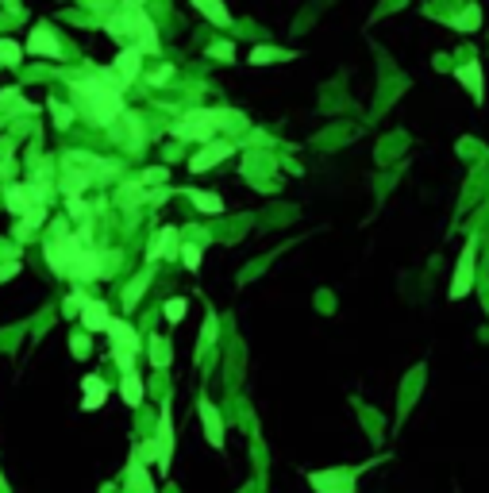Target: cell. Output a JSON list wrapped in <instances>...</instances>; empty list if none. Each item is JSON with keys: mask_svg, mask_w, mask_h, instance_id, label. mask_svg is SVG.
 <instances>
[{"mask_svg": "<svg viewBox=\"0 0 489 493\" xmlns=\"http://www.w3.org/2000/svg\"><path fill=\"white\" fill-rule=\"evenodd\" d=\"M227 154H231V143H208L205 151L197 154V158H189V170H193V174H205L208 166H216V162H224Z\"/></svg>", "mask_w": 489, "mask_h": 493, "instance_id": "cell-18", "label": "cell"}, {"mask_svg": "<svg viewBox=\"0 0 489 493\" xmlns=\"http://www.w3.org/2000/svg\"><path fill=\"white\" fill-rule=\"evenodd\" d=\"M27 51H31V54H46V58H58V54H62V43H58V35H54L46 23H39V27L31 31V39H27Z\"/></svg>", "mask_w": 489, "mask_h": 493, "instance_id": "cell-13", "label": "cell"}, {"mask_svg": "<svg viewBox=\"0 0 489 493\" xmlns=\"http://www.w3.org/2000/svg\"><path fill=\"white\" fill-rule=\"evenodd\" d=\"M120 397H124V405H132V408H139L143 405V377L135 374H124V382H120Z\"/></svg>", "mask_w": 489, "mask_h": 493, "instance_id": "cell-24", "label": "cell"}, {"mask_svg": "<svg viewBox=\"0 0 489 493\" xmlns=\"http://www.w3.org/2000/svg\"><path fill=\"white\" fill-rule=\"evenodd\" d=\"M66 201H70V216L85 224V220H89V208H85V201H81V196H66Z\"/></svg>", "mask_w": 489, "mask_h": 493, "instance_id": "cell-38", "label": "cell"}, {"mask_svg": "<svg viewBox=\"0 0 489 493\" xmlns=\"http://www.w3.org/2000/svg\"><path fill=\"white\" fill-rule=\"evenodd\" d=\"M51 112H54V123H58V127H70L73 123V108H66V104L51 101Z\"/></svg>", "mask_w": 489, "mask_h": 493, "instance_id": "cell-35", "label": "cell"}, {"mask_svg": "<svg viewBox=\"0 0 489 493\" xmlns=\"http://www.w3.org/2000/svg\"><path fill=\"white\" fill-rule=\"evenodd\" d=\"M474 246H478L474 239L462 246V258H459V266H455V282H451V301L466 297L470 285H474Z\"/></svg>", "mask_w": 489, "mask_h": 493, "instance_id": "cell-8", "label": "cell"}, {"mask_svg": "<svg viewBox=\"0 0 489 493\" xmlns=\"http://www.w3.org/2000/svg\"><path fill=\"white\" fill-rule=\"evenodd\" d=\"M459 81L470 89V96H474V101H482V96H485V89H482V65H478V62L459 65Z\"/></svg>", "mask_w": 489, "mask_h": 493, "instance_id": "cell-23", "label": "cell"}, {"mask_svg": "<svg viewBox=\"0 0 489 493\" xmlns=\"http://www.w3.org/2000/svg\"><path fill=\"white\" fill-rule=\"evenodd\" d=\"M62 162H70V166H81V170H89L93 177H112L116 174V162H108V158H96V154H89V151H70Z\"/></svg>", "mask_w": 489, "mask_h": 493, "instance_id": "cell-10", "label": "cell"}, {"mask_svg": "<svg viewBox=\"0 0 489 493\" xmlns=\"http://www.w3.org/2000/svg\"><path fill=\"white\" fill-rule=\"evenodd\" d=\"M85 4H89V8H108L112 0H85Z\"/></svg>", "mask_w": 489, "mask_h": 493, "instance_id": "cell-46", "label": "cell"}, {"mask_svg": "<svg viewBox=\"0 0 489 493\" xmlns=\"http://www.w3.org/2000/svg\"><path fill=\"white\" fill-rule=\"evenodd\" d=\"M0 258H20V246H12V243H8V239H0Z\"/></svg>", "mask_w": 489, "mask_h": 493, "instance_id": "cell-43", "label": "cell"}, {"mask_svg": "<svg viewBox=\"0 0 489 493\" xmlns=\"http://www.w3.org/2000/svg\"><path fill=\"white\" fill-rule=\"evenodd\" d=\"M154 443H158V470L166 474L170 458H174V420H170V408H162V416H158V435H154Z\"/></svg>", "mask_w": 489, "mask_h": 493, "instance_id": "cell-9", "label": "cell"}, {"mask_svg": "<svg viewBox=\"0 0 489 493\" xmlns=\"http://www.w3.org/2000/svg\"><path fill=\"white\" fill-rule=\"evenodd\" d=\"M4 204H8V212L12 216H23V212H31L35 208V196H31V185H8L4 189Z\"/></svg>", "mask_w": 489, "mask_h": 493, "instance_id": "cell-17", "label": "cell"}, {"mask_svg": "<svg viewBox=\"0 0 489 493\" xmlns=\"http://www.w3.org/2000/svg\"><path fill=\"white\" fill-rule=\"evenodd\" d=\"M146 282H151V277H146V274H139V277H135V282H132V285H127V289H124V308H132V305H135V301H139V297H143V289H146Z\"/></svg>", "mask_w": 489, "mask_h": 493, "instance_id": "cell-32", "label": "cell"}, {"mask_svg": "<svg viewBox=\"0 0 489 493\" xmlns=\"http://www.w3.org/2000/svg\"><path fill=\"white\" fill-rule=\"evenodd\" d=\"M81 246H85V243H81V235H70V232L66 235H54V239L43 246L46 266H51L58 277H70V266H73V258L81 254Z\"/></svg>", "mask_w": 489, "mask_h": 493, "instance_id": "cell-5", "label": "cell"}, {"mask_svg": "<svg viewBox=\"0 0 489 493\" xmlns=\"http://www.w3.org/2000/svg\"><path fill=\"white\" fill-rule=\"evenodd\" d=\"M12 274H20V258H8V262H0V282H8Z\"/></svg>", "mask_w": 489, "mask_h": 493, "instance_id": "cell-41", "label": "cell"}, {"mask_svg": "<svg viewBox=\"0 0 489 493\" xmlns=\"http://www.w3.org/2000/svg\"><path fill=\"white\" fill-rule=\"evenodd\" d=\"M139 65H143V51L139 46H124V51L116 54V62H112V70L124 77V85H132V81L139 77Z\"/></svg>", "mask_w": 489, "mask_h": 493, "instance_id": "cell-15", "label": "cell"}, {"mask_svg": "<svg viewBox=\"0 0 489 493\" xmlns=\"http://www.w3.org/2000/svg\"><path fill=\"white\" fill-rule=\"evenodd\" d=\"M124 4H127V8H143V0H124Z\"/></svg>", "mask_w": 489, "mask_h": 493, "instance_id": "cell-47", "label": "cell"}, {"mask_svg": "<svg viewBox=\"0 0 489 493\" xmlns=\"http://www.w3.org/2000/svg\"><path fill=\"white\" fill-rule=\"evenodd\" d=\"M108 339H112V351H132V355H139V335H135V327L127 324V320H108Z\"/></svg>", "mask_w": 489, "mask_h": 493, "instance_id": "cell-12", "label": "cell"}, {"mask_svg": "<svg viewBox=\"0 0 489 493\" xmlns=\"http://www.w3.org/2000/svg\"><path fill=\"white\" fill-rule=\"evenodd\" d=\"M478 23H482V8L478 4H470L462 15H455V27L462 31V35H470V31H478Z\"/></svg>", "mask_w": 489, "mask_h": 493, "instance_id": "cell-28", "label": "cell"}, {"mask_svg": "<svg viewBox=\"0 0 489 493\" xmlns=\"http://www.w3.org/2000/svg\"><path fill=\"white\" fill-rule=\"evenodd\" d=\"M189 196H193V204H197L201 212H220V208H224V201H220L216 193H201V189H193Z\"/></svg>", "mask_w": 489, "mask_h": 493, "instance_id": "cell-31", "label": "cell"}, {"mask_svg": "<svg viewBox=\"0 0 489 493\" xmlns=\"http://www.w3.org/2000/svg\"><path fill=\"white\" fill-rule=\"evenodd\" d=\"M182 258H185V266H189V270H197L201 266V246L197 243H185L182 246Z\"/></svg>", "mask_w": 489, "mask_h": 493, "instance_id": "cell-36", "label": "cell"}, {"mask_svg": "<svg viewBox=\"0 0 489 493\" xmlns=\"http://www.w3.org/2000/svg\"><path fill=\"white\" fill-rule=\"evenodd\" d=\"M108 266H112L108 254H101L96 246H81V254L73 258V266H70V277H73V282H96V277L108 274Z\"/></svg>", "mask_w": 489, "mask_h": 493, "instance_id": "cell-6", "label": "cell"}, {"mask_svg": "<svg viewBox=\"0 0 489 493\" xmlns=\"http://www.w3.org/2000/svg\"><path fill=\"white\" fill-rule=\"evenodd\" d=\"M124 486H127V493H154V478L146 474V463H139L135 455L124 470Z\"/></svg>", "mask_w": 489, "mask_h": 493, "instance_id": "cell-16", "label": "cell"}, {"mask_svg": "<svg viewBox=\"0 0 489 493\" xmlns=\"http://www.w3.org/2000/svg\"><path fill=\"white\" fill-rule=\"evenodd\" d=\"M170 73H174V70H170V65H162V70H158V73H154V77H151V81H154V85H162V81H170Z\"/></svg>", "mask_w": 489, "mask_h": 493, "instance_id": "cell-45", "label": "cell"}, {"mask_svg": "<svg viewBox=\"0 0 489 493\" xmlns=\"http://www.w3.org/2000/svg\"><path fill=\"white\" fill-rule=\"evenodd\" d=\"M193 8H197L201 15H208L216 27H231V12L224 8V0H189Z\"/></svg>", "mask_w": 489, "mask_h": 493, "instance_id": "cell-22", "label": "cell"}, {"mask_svg": "<svg viewBox=\"0 0 489 493\" xmlns=\"http://www.w3.org/2000/svg\"><path fill=\"white\" fill-rule=\"evenodd\" d=\"M216 339V316L205 320V332H201V347H208V343Z\"/></svg>", "mask_w": 489, "mask_h": 493, "instance_id": "cell-40", "label": "cell"}, {"mask_svg": "<svg viewBox=\"0 0 489 493\" xmlns=\"http://www.w3.org/2000/svg\"><path fill=\"white\" fill-rule=\"evenodd\" d=\"M0 108H8V112H35V104L31 101H23L20 93H15V89H4V93H0Z\"/></svg>", "mask_w": 489, "mask_h": 493, "instance_id": "cell-29", "label": "cell"}, {"mask_svg": "<svg viewBox=\"0 0 489 493\" xmlns=\"http://www.w3.org/2000/svg\"><path fill=\"white\" fill-rule=\"evenodd\" d=\"M108 305L104 301H89L85 308H81V324H85V332H108Z\"/></svg>", "mask_w": 489, "mask_h": 493, "instance_id": "cell-19", "label": "cell"}, {"mask_svg": "<svg viewBox=\"0 0 489 493\" xmlns=\"http://www.w3.org/2000/svg\"><path fill=\"white\" fill-rule=\"evenodd\" d=\"M43 220H46V204H35L31 212H23V220H20V227H15V235H20V239H27V235L35 232Z\"/></svg>", "mask_w": 489, "mask_h": 493, "instance_id": "cell-26", "label": "cell"}, {"mask_svg": "<svg viewBox=\"0 0 489 493\" xmlns=\"http://www.w3.org/2000/svg\"><path fill=\"white\" fill-rule=\"evenodd\" d=\"M70 351H73L77 358H85V355H89V339H85V335H77V332H73V339H70Z\"/></svg>", "mask_w": 489, "mask_h": 493, "instance_id": "cell-39", "label": "cell"}, {"mask_svg": "<svg viewBox=\"0 0 489 493\" xmlns=\"http://www.w3.org/2000/svg\"><path fill=\"white\" fill-rule=\"evenodd\" d=\"M370 470V463L362 466H336V470H312L308 474V486L316 493H355L358 486V474Z\"/></svg>", "mask_w": 489, "mask_h": 493, "instance_id": "cell-4", "label": "cell"}, {"mask_svg": "<svg viewBox=\"0 0 489 493\" xmlns=\"http://www.w3.org/2000/svg\"><path fill=\"white\" fill-rule=\"evenodd\" d=\"M281 58H293V54L278 51V46H255V51H250V65H270V62H281Z\"/></svg>", "mask_w": 489, "mask_h": 493, "instance_id": "cell-27", "label": "cell"}, {"mask_svg": "<svg viewBox=\"0 0 489 493\" xmlns=\"http://www.w3.org/2000/svg\"><path fill=\"white\" fill-rule=\"evenodd\" d=\"M0 123H4V120H0Z\"/></svg>", "mask_w": 489, "mask_h": 493, "instance_id": "cell-48", "label": "cell"}, {"mask_svg": "<svg viewBox=\"0 0 489 493\" xmlns=\"http://www.w3.org/2000/svg\"><path fill=\"white\" fill-rule=\"evenodd\" d=\"M62 193L66 196H81L89 185H93V174L89 170H81V166H70V162H62Z\"/></svg>", "mask_w": 489, "mask_h": 493, "instance_id": "cell-14", "label": "cell"}, {"mask_svg": "<svg viewBox=\"0 0 489 493\" xmlns=\"http://www.w3.org/2000/svg\"><path fill=\"white\" fill-rule=\"evenodd\" d=\"M143 201H151V193L143 189V182L120 185V193H116V204H120V208H139Z\"/></svg>", "mask_w": 489, "mask_h": 493, "instance_id": "cell-25", "label": "cell"}, {"mask_svg": "<svg viewBox=\"0 0 489 493\" xmlns=\"http://www.w3.org/2000/svg\"><path fill=\"white\" fill-rule=\"evenodd\" d=\"M89 305V297H85V293H73V297L66 301V312H70V316H73V312H81V308H85Z\"/></svg>", "mask_w": 489, "mask_h": 493, "instance_id": "cell-42", "label": "cell"}, {"mask_svg": "<svg viewBox=\"0 0 489 493\" xmlns=\"http://www.w3.org/2000/svg\"><path fill=\"white\" fill-rule=\"evenodd\" d=\"M23 58V46L12 43V39H0V65H20Z\"/></svg>", "mask_w": 489, "mask_h": 493, "instance_id": "cell-30", "label": "cell"}, {"mask_svg": "<svg viewBox=\"0 0 489 493\" xmlns=\"http://www.w3.org/2000/svg\"><path fill=\"white\" fill-rule=\"evenodd\" d=\"M112 139H116L120 146H127V151H139L146 131H143V120L132 116V112H120L116 123H112Z\"/></svg>", "mask_w": 489, "mask_h": 493, "instance_id": "cell-7", "label": "cell"}, {"mask_svg": "<svg viewBox=\"0 0 489 493\" xmlns=\"http://www.w3.org/2000/svg\"><path fill=\"white\" fill-rule=\"evenodd\" d=\"M104 31L112 39H124L127 46H139L143 54H158V35H154V23L143 8H120L104 20Z\"/></svg>", "mask_w": 489, "mask_h": 493, "instance_id": "cell-2", "label": "cell"}, {"mask_svg": "<svg viewBox=\"0 0 489 493\" xmlns=\"http://www.w3.org/2000/svg\"><path fill=\"white\" fill-rule=\"evenodd\" d=\"M162 177H166V170H146V174H143V185H151V182H162Z\"/></svg>", "mask_w": 489, "mask_h": 493, "instance_id": "cell-44", "label": "cell"}, {"mask_svg": "<svg viewBox=\"0 0 489 493\" xmlns=\"http://www.w3.org/2000/svg\"><path fill=\"white\" fill-rule=\"evenodd\" d=\"M197 413H201V424H205V439L212 443V447H224V420H220V413H216V405H212L208 397H201V405H197Z\"/></svg>", "mask_w": 489, "mask_h": 493, "instance_id": "cell-11", "label": "cell"}, {"mask_svg": "<svg viewBox=\"0 0 489 493\" xmlns=\"http://www.w3.org/2000/svg\"><path fill=\"white\" fill-rule=\"evenodd\" d=\"M208 54H212V58L231 62V58H235V46H231V43H212V46H208Z\"/></svg>", "mask_w": 489, "mask_h": 493, "instance_id": "cell-37", "label": "cell"}, {"mask_svg": "<svg viewBox=\"0 0 489 493\" xmlns=\"http://www.w3.org/2000/svg\"><path fill=\"white\" fill-rule=\"evenodd\" d=\"M185 312H189V305H185L182 297L166 301V320H170V324H182V320H185Z\"/></svg>", "mask_w": 489, "mask_h": 493, "instance_id": "cell-34", "label": "cell"}, {"mask_svg": "<svg viewBox=\"0 0 489 493\" xmlns=\"http://www.w3.org/2000/svg\"><path fill=\"white\" fill-rule=\"evenodd\" d=\"M151 363L154 366H170V343L158 339V335H154V343H151Z\"/></svg>", "mask_w": 489, "mask_h": 493, "instance_id": "cell-33", "label": "cell"}, {"mask_svg": "<svg viewBox=\"0 0 489 493\" xmlns=\"http://www.w3.org/2000/svg\"><path fill=\"white\" fill-rule=\"evenodd\" d=\"M124 77L116 70H93L89 77L73 81V112H81L96 127H112L124 112Z\"/></svg>", "mask_w": 489, "mask_h": 493, "instance_id": "cell-1", "label": "cell"}, {"mask_svg": "<svg viewBox=\"0 0 489 493\" xmlns=\"http://www.w3.org/2000/svg\"><path fill=\"white\" fill-rule=\"evenodd\" d=\"M81 389H85V401H81V408H85V413L101 408V405H104V397H108V385H104L96 374H89L85 382H81Z\"/></svg>", "mask_w": 489, "mask_h": 493, "instance_id": "cell-20", "label": "cell"}, {"mask_svg": "<svg viewBox=\"0 0 489 493\" xmlns=\"http://www.w3.org/2000/svg\"><path fill=\"white\" fill-rule=\"evenodd\" d=\"M216 127H243L239 112H220V108H193L170 127L174 139H189V143H208Z\"/></svg>", "mask_w": 489, "mask_h": 493, "instance_id": "cell-3", "label": "cell"}, {"mask_svg": "<svg viewBox=\"0 0 489 493\" xmlns=\"http://www.w3.org/2000/svg\"><path fill=\"white\" fill-rule=\"evenodd\" d=\"M174 246H177V227H162L158 235L151 239V246H146V258H166V254H174Z\"/></svg>", "mask_w": 489, "mask_h": 493, "instance_id": "cell-21", "label": "cell"}]
</instances>
